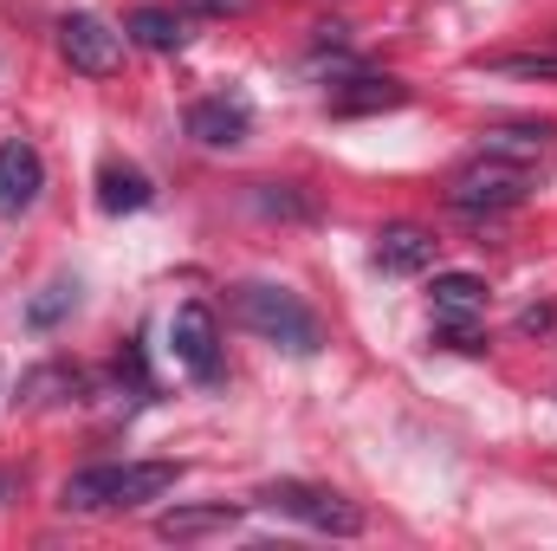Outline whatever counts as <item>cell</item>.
I'll list each match as a JSON object with an SVG mask.
<instances>
[{
	"mask_svg": "<svg viewBox=\"0 0 557 551\" xmlns=\"http://www.w3.org/2000/svg\"><path fill=\"white\" fill-rule=\"evenodd\" d=\"M0 500H7V474H0Z\"/></svg>",
	"mask_w": 557,
	"mask_h": 551,
	"instance_id": "22",
	"label": "cell"
},
{
	"mask_svg": "<svg viewBox=\"0 0 557 551\" xmlns=\"http://www.w3.org/2000/svg\"><path fill=\"white\" fill-rule=\"evenodd\" d=\"M247 131H253V111L240 98H195L188 105V137L208 149H234V143H247Z\"/></svg>",
	"mask_w": 557,
	"mask_h": 551,
	"instance_id": "8",
	"label": "cell"
},
{
	"mask_svg": "<svg viewBox=\"0 0 557 551\" xmlns=\"http://www.w3.org/2000/svg\"><path fill=\"white\" fill-rule=\"evenodd\" d=\"M428 260H434V234L416 228V221H389L376 234V267L383 273H421Z\"/></svg>",
	"mask_w": 557,
	"mask_h": 551,
	"instance_id": "10",
	"label": "cell"
},
{
	"mask_svg": "<svg viewBox=\"0 0 557 551\" xmlns=\"http://www.w3.org/2000/svg\"><path fill=\"white\" fill-rule=\"evenodd\" d=\"M519 325H525V331H552V305H532V311H525Z\"/></svg>",
	"mask_w": 557,
	"mask_h": 551,
	"instance_id": "20",
	"label": "cell"
},
{
	"mask_svg": "<svg viewBox=\"0 0 557 551\" xmlns=\"http://www.w3.org/2000/svg\"><path fill=\"white\" fill-rule=\"evenodd\" d=\"M72 305H78V285H72V279H52V285H46L33 305H26V325H33V331H52V325H59Z\"/></svg>",
	"mask_w": 557,
	"mask_h": 551,
	"instance_id": "17",
	"label": "cell"
},
{
	"mask_svg": "<svg viewBox=\"0 0 557 551\" xmlns=\"http://www.w3.org/2000/svg\"><path fill=\"white\" fill-rule=\"evenodd\" d=\"M46 188V162L26 137H7L0 143V215H26Z\"/></svg>",
	"mask_w": 557,
	"mask_h": 551,
	"instance_id": "7",
	"label": "cell"
},
{
	"mask_svg": "<svg viewBox=\"0 0 557 551\" xmlns=\"http://www.w3.org/2000/svg\"><path fill=\"white\" fill-rule=\"evenodd\" d=\"M525 195H532V169L506 162V156H480L447 182V208H460V215H506Z\"/></svg>",
	"mask_w": 557,
	"mask_h": 551,
	"instance_id": "4",
	"label": "cell"
},
{
	"mask_svg": "<svg viewBox=\"0 0 557 551\" xmlns=\"http://www.w3.org/2000/svg\"><path fill=\"white\" fill-rule=\"evenodd\" d=\"M149 201H156V188H149V175L131 169V162H111V169L98 175V208H104V215H137Z\"/></svg>",
	"mask_w": 557,
	"mask_h": 551,
	"instance_id": "14",
	"label": "cell"
},
{
	"mask_svg": "<svg viewBox=\"0 0 557 551\" xmlns=\"http://www.w3.org/2000/svg\"><path fill=\"white\" fill-rule=\"evenodd\" d=\"M260 208H267V215H298V221L311 215V201H298V195H278V188H267V195H260Z\"/></svg>",
	"mask_w": 557,
	"mask_h": 551,
	"instance_id": "19",
	"label": "cell"
},
{
	"mask_svg": "<svg viewBox=\"0 0 557 551\" xmlns=\"http://www.w3.org/2000/svg\"><path fill=\"white\" fill-rule=\"evenodd\" d=\"M169 344H175V364L188 377H201V383L221 377V325H214V311L201 298H182L169 311Z\"/></svg>",
	"mask_w": 557,
	"mask_h": 551,
	"instance_id": "6",
	"label": "cell"
},
{
	"mask_svg": "<svg viewBox=\"0 0 557 551\" xmlns=\"http://www.w3.org/2000/svg\"><path fill=\"white\" fill-rule=\"evenodd\" d=\"M175 480H182V461H98L59 487V506L65 513H131V506L162 500Z\"/></svg>",
	"mask_w": 557,
	"mask_h": 551,
	"instance_id": "1",
	"label": "cell"
},
{
	"mask_svg": "<svg viewBox=\"0 0 557 551\" xmlns=\"http://www.w3.org/2000/svg\"><path fill=\"white\" fill-rule=\"evenodd\" d=\"M124 33L137 46H149V52H182L188 46V13H175V7H137L124 20Z\"/></svg>",
	"mask_w": 557,
	"mask_h": 551,
	"instance_id": "13",
	"label": "cell"
},
{
	"mask_svg": "<svg viewBox=\"0 0 557 551\" xmlns=\"http://www.w3.org/2000/svg\"><path fill=\"white\" fill-rule=\"evenodd\" d=\"M85 390H91V377H85V370H72V364H39V370H26V377H20V403H26V409L65 403V396H85Z\"/></svg>",
	"mask_w": 557,
	"mask_h": 551,
	"instance_id": "12",
	"label": "cell"
},
{
	"mask_svg": "<svg viewBox=\"0 0 557 551\" xmlns=\"http://www.w3.org/2000/svg\"><path fill=\"white\" fill-rule=\"evenodd\" d=\"M234 519H240V506L214 500V506H175V513H162L156 532H162V539H208V532H227Z\"/></svg>",
	"mask_w": 557,
	"mask_h": 551,
	"instance_id": "15",
	"label": "cell"
},
{
	"mask_svg": "<svg viewBox=\"0 0 557 551\" xmlns=\"http://www.w3.org/2000/svg\"><path fill=\"white\" fill-rule=\"evenodd\" d=\"M234 318H240L253 338H267L273 351H285V357H318V351H324V325H318V311H311L298 292H285V285L247 279V285L234 292Z\"/></svg>",
	"mask_w": 557,
	"mask_h": 551,
	"instance_id": "2",
	"label": "cell"
},
{
	"mask_svg": "<svg viewBox=\"0 0 557 551\" xmlns=\"http://www.w3.org/2000/svg\"><path fill=\"white\" fill-rule=\"evenodd\" d=\"M59 52H65L72 72L111 78L117 59H124V33H117L111 20H98V13H65V20H59Z\"/></svg>",
	"mask_w": 557,
	"mask_h": 551,
	"instance_id": "5",
	"label": "cell"
},
{
	"mask_svg": "<svg viewBox=\"0 0 557 551\" xmlns=\"http://www.w3.org/2000/svg\"><path fill=\"white\" fill-rule=\"evenodd\" d=\"M396 105H409V85L403 78H376V72H363V78H350V85L331 91L337 118H370V111H396Z\"/></svg>",
	"mask_w": 557,
	"mask_h": 551,
	"instance_id": "9",
	"label": "cell"
},
{
	"mask_svg": "<svg viewBox=\"0 0 557 551\" xmlns=\"http://www.w3.org/2000/svg\"><path fill=\"white\" fill-rule=\"evenodd\" d=\"M428 298H434L441 318H480L486 311V279L480 273H434Z\"/></svg>",
	"mask_w": 557,
	"mask_h": 551,
	"instance_id": "16",
	"label": "cell"
},
{
	"mask_svg": "<svg viewBox=\"0 0 557 551\" xmlns=\"http://www.w3.org/2000/svg\"><path fill=\"white\" fill-rule=\"evenodd\" d=\"M557 149V124H499L480 137V156H506V162H545Z\"/></svg>",
	"mask_w": 557,
	"mask_h": 551,
	"instance_id": "11",
	"label": "cell"
},
{
	"mask_svg": "<svg viewBox=\"0 0 557 551\" xmlns=\"http://www.w3.org/2000/svg\"><path fill=\"white\" fill-rule=\"evenodd\" d=\"M486 72H519V78H557V46H539V52H493L480 59Z\"/></svg>",
	"mask_w": 557,
	"mask_h": 551,
	"instance_id": "18",
	"label": "cell"
},
{
	"mask_svg": "<svg viewBox=\"0 0 557 551\" xmlns=\"http://www.w3.org/2000/svg\"><path fill=\"white\" fill-rule=\"evenodd\" d=\"M201 13H247V0H195Z\"/></svg>",
	"mask_w": 557,
	"mask_h": 551,
	"instance_id": "21",
	"label": "cell"
},
{
	"mask_svg": "<svg viewBox=\"0 0 557 551\" xmlns=\"http://www.w3.org/2000/svg\"><path fill=\"white\" fill-rule=\"evenodd\" d=\"M260 506H273L278 519H298V526H311V532H324V539H357V532H363V506L344 500V493H331V487L273 480V487L260 493Z\"/></svg>",
	"mask_w": 557,
	"mask_h": 551,
	"instance_id": "3",
	"label": "cell"
}]
</instances>
